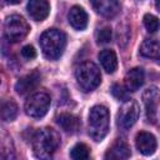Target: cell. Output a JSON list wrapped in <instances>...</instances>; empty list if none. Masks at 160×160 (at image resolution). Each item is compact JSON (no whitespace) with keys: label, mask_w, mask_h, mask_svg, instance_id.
Segmentation results:
<instances>
[{"label":"cell","mask_w":160,"mask_h":160,"mask_svg":"<svg viewBox=\"0 0 160 160\" xmlns=\"http://www.w3.org/2000/svg\"><path fill=\"white\" fill-rule=\"evenodd\" d=\"M60 145V135L51 128H44L32 138V149L38 158L49 159Z\"/></svg>","instance_id":"cell-1"},{"label":"cell","mask_w":160,"mask_h":160,"mask_svg":"<svg viewBox=\"0 0 160 160\" xmlns=\"http://www.w3.org/2000/svg\"><path fill=\"white\" fill-rule=\"evenodd\" d=\"M40 46L42 54L50 59L56 60L59 59L66 46V36L62 31L58 29H49L44 31L40 36Z\"/></svg>","instance_id":"cell-2"},{"label":"cell","mask_w":160,"mask_h":160,"mask_svg":"<svg viewBox=\"0 0 160 160\" xmlns=\"http://www.w3.org/2000/svg\"><path fill=\"white\" fill-rule=\"evenodd\" d=\"M109 110L104 105H95L89 112V135L95 141H101L109 131Z\"/></svg>","instance_id":"cell-3"},{"label":"cell","mask_w":160,"mask_h":160,"mask_svg":"<svg viewBox=\"0 0 160 160\" xmlns=\"http://www.w3.org/2000/svg\"><path fill=\"white\" fill-rule=\"evenodd\" d=\"M75 76H76V81H78L80 89L85 92L92 91L101 82L100 70L91 61H85V62L80 64L75 71Z\"/></svg>","instance_id":"cell-4"},{"label":"cell","mask_w":160,"mask_h":160,"mask_svg":"<svg viewBox=\"0 0 160 160\" xmlns=\"http://www.w3.org/2000/svg\"><path fill=\"white\" fill-rule=\"evenodd\" d=\"M5 35L9 41H21L30 31V26L26 20L20 15H10L5 20Z\"/></svg>","instance_id":"cell-5"},{"label":"cell","mask_w":160,"mask_h":160,"mask_svg":"<svg viewBox=\"0 0 160 160\" xmlns=\"http://www.w3.org/2000/svg\"><path fill=\"white\" fill-rule=\"evenodd\" d=\"M50 96L46 92H35L25 102V112L30 118H42L50 106Z\"/></svg>","instance_id":"cell-6"},{"label":"cell","mask_w":160,"mask_h":160,"mask_svg":"<svg viewBox=\"0 0 160 160\" xmlns=\"http://www.w3.org/2000/svg\"><path fill=\"white\" fill-rule=\"evenodd\" d=\"M140 108L135 100H126L119 110L118 122L122 129H130L138 120Z\"/></svg>","instance_id":"cell-7"},{"label":"cell","mask_w":160,"mask_h":160,"mask_svg":"<svg viewBox=\"0 0 160 160\" xmlns=\"http://www.w3.org/2000/svg\"><path fill=\"white\" fill-rule=\"evenodd\" d=\"M142 101L145 105L146 119L151 124L158 121V109H159V89L156 86H150L142 94Z\"/></svg>","instance_id":"cell-8"},{"label":"cell","mask_w":160,"mask_h":160,"mask_svg":"<svg viewBox=\"0 0 160 160\" xmlns=\"http://www.w3.org/2000/svg\"><path fill=\"white\" fill-rule=\"evenodd\" d=\"M135 145L139 152H141L142 155H151L155 152L158 142H156V138L151 132L140 131L135 138Z\"/></svg>","instance_id":"cell-9"},{"label":"cell","mask_w":160,"mask_h":160,"mask_svg":"<svg viewBox=\"0 0 160 160\" xmlns=\"http://www.w3.org/2000/svg\"><path fill=\"white\" fill-rule=\"evenodd\" d=\"M40 80H41L40 72L38 70H34L18 80V82L15 84V90L18 94L25 95V94L30 92L31 90H34L40 84Z\"/></svg>","instance_id":"cell-10"},{"label":"cell","mask_w":160,"mask_h":160,"mask_svg":"<svg viewBox=\"0 0 160 160\" xmlns=\"http://www.w3.org/2000/svg\"><path fill=\"white\" fill-rule=\"evenodd\" d=\"M90 4L96 14L109 19L114 18L120 10L118 0H90Z\"/></svg>","instance_id":"cell-11"},{"label":"cell","mask_w":160,"mask_h":160,"mask_svg":"<svg viewBox=\"0 0 160 160\" xmlns=\"http://www.w3.org/2000/svg\"><path fill=\"white\" fill-rule=\"evenodd\" d=\"M28 12L35 21H42L50 12V5L48 0H30L28 2Z\"/></svg>","instance_id":"cell-12"},{"label":"cell","mask_w":160,"mask_h":160,"mask_svg":"<svg viewBox=\"0 0 160 160\" xmlns=\"http://www.w3.org/2000/svg\"><path fill=\"white\" fill-rule=\"evenodd\" d=\"M130 155H131V151L128 144L122 140H116L112 144V146L106 151L104 158L106 160H125V159H129Z\"/></svg>","instance_id":"cell-13"},{"label":"cell","mask_w":160,"mask_h":160,"mask_svg":"<svg viewBox=\"0 0 160 160\" xmlns=\"http://www.w3.org/2000/svg\"><path fill=\"white\" fill-rule=\"evenodd\" d=\"M145 74L141 68H134L125 75V88L128 91H136L144 84Z\"/></svg>","instance_id":"cell-14"},{"label":"cell","mask_w":160,"mask_h":160,"mask_svg":"<svg viewBox=\"0 0 160 160\" xmlns=\"http://www.w3.org/2000/svg\"><path fill=\"white\" fill-rule=\"evenodd\" d=\"M70 25L76 30H84L88 25V14L81 6H72L68 14Z\"/></svg>","instance_id":"cell-15"},{"label":"cell","mask_w":160,"mask_h":160,"mask_svg":"<svg viewBox=\"0 0 160 160\" xmlns=\"http://www.w3.org/2000/svg\"><path fill=\"white\" fill-rule=\"evenodd\" d=\"M56 122L65 132H69V134H75L80 129V125H81L80 119L78 116L72 114H68V112L60 114L56 118Z\"/></svg>","instance_id":"cell-16"},{"label":"cell","mask_w":160,"mask_h":160,"mask_svg":"<svg viewBox=\"0 0 160 160\" xmlns=\"http://www.w3.org/2000/svg\"><path fill=\"white\" fill-rule=\"evenodd\" d=\"M18 115V105L10 99H0V120L12 121Z\"/></svg>","instance_id":"cell-17"},{"label":"cell","mask_w":160,"mask_h":160,"mask_svg":"<svg viewBox=\"0 0 160 160\" xmlns=\"http://www.w3.org/2000/svg\"><path fill=\"white\" fill-rule=\"evenodd\" d=\"M99 60L101 62V66L104 68V70L109 74H112L116 68H118V59L116 55L112 50L110 49H105L102 51H100L99 54Z\"/></svg>","instance_id":"cell-18"},{"label":"cell","mask_w":160,"mask_h":160,"mask_svg":"<svg viewBox=\"0 0 160 160\" xmlns=\"http://www.w3.org/2000/svg\"><path fill=\"white\" fill-rule=\"evenodd\" d=\"M14 158V144L10 135L0 128V159Z\"/></svg>","instance_id":"cell-19"},{"label":"cell","mask_w":160,"mask_h":160,"mask_svg":"<svg viewBox=\"0 0 160 160\" xmlns=\"http://www.w3.org/2000/svg\"><path fill=\"white\" fill-rule=\"evenodd\" d=\"M160 54L159 41L155 39H146L140 46V55L148 59H158Z\"/></svg>","instance_id":"cell-20"},{"label":"cell","mask_w":160,"mask_h":160,"mask_svg":"<svg viewBox=\"0 0 160 160\" xmlns=\"http://www.w3.org/2000/svg\"><path fill=\"white\" fill-rule=\"evenodd\" d=\"M70 158L74 160H86L90 158V149L88 145L79 142L70 150Z\"/></svg>","instance_id":"cell-21"},{"label":"cell","mask_w":160,"mask_h":160,"mask_svg":"<svg viewBox=\"0 0 160 160\" xmlns=\"http://www.w3.org/2000/svg\"><path fill=\"white\" fill-rule=\"evenodd\" d=\"M144 26L149 32H156V30L159 29L158 18L151 14H145L144 15Z\"/></svg>","instance_id":"cell-22"},{"label":"cell","mask_w":160,"mask_h":160,"mask_svg":"<svg viewBox=\"0 0 160 160\" xmlns=\"http://www.w3.org/2000/svg\"><path fill=\"white\" fill-rule=\"evenodd\" d=\"M112 36V31L110 28H102L96 32V40L99 44H108L110 42Z\"/></svg>","instance_id":"cell-23"},{"label":"cell","mask_w":160,"mask_h":160,"mask_svg":"<svg viewBox=\"0 0 160 160\" xmlns=\"http://www.w3.org/2000/svg\"><path fill=\"white\" fill-rule=\"evenodd\" d=\"M111 94H112L114 98H116L118 100H124V99H126V92H125L124 88L120 86V85H118V84H114V85L111 86Z\"/></svg>","instance_id":"cell-24"},{"label":"cell","mask_w":160,"mask_h":160,"mask_svg":"<svg viewBox=\"0 0 160 160\" xmlns=\"http://www.w3.org/2000/svg\"><path fill=\"white\" fill-rule=\"evenodd\" d=\"M21 55H22L25 59L31 60V59H34V58L36 56V51H35V49H34L31 45H25V46L21 49Z\"/></svg>","instance_id":"cell-25"},{"label":"cell","mask_w":160,"mask_h":160,"mask_svg":"<svg viewBox=\"0 0 160 160\" xmlns=\"http://www.w3.org/2000/svg\"><path fill=\"white\" fill-rule=\"evenodd\" d=\"M2 1H5L8 4H19L21 0H2Z\"/></svg>","instance_id":"cell-26"}]
</instances>
